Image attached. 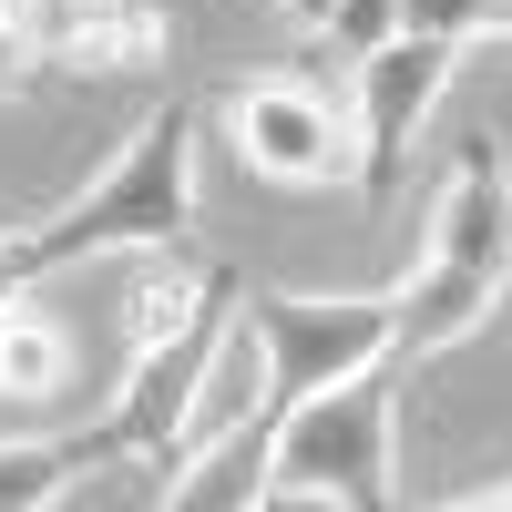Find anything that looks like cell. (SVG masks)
<instances>
[{
	"label": "cell",
	"mask_w": 512,
	"mask_h": 512,
	"mask_svg": "<svg viewBox=\"0 0 512 512\" xmlns=\"http://www.w3.org/2000/svg\"><path fill=\"white\" fill-rule=\"evenodd\" d=\"M502 287H512V154L472 134L431 205V256L390 297V359H431L451 338H472L502 308Z\"/></svg>",
	"instance_id": "6da1fadb"
},
{
	"label": "cell",
	"mask_w": 512,
	"mask_h": 512,
	"mask_svg": "<svg viewBox=\"0 0 512 512\" xmlns=\"http://www.w3.org/2000/svg\"><path fill=\"white\" fill-rule=\"evenodd\" d=\"M185 226H195V113L164 103L62 216H41L31 236H11V256H21V277L41 287V277L82 267V256H113V246H154L164 256V246H185Z\"/></svg>",
	"instance_id": "7a4b0ae2"
},
{
	"label": "cell",
	"mask_w": 512,
	"mask_h": 512,
	"mask_svg": "<svg viewBox=\"0 0 512 512\" xmlns=\"http://www.w3.org/2000/svg\"><path fill=\"white\" fill-rule=\"evenodd\" d=\"M267 420V461H256V502H338V512H390V359H369L328 390L256 410Z\"/></svg>",
	"instance_id": "3957f363"
},
{
	"label": "cell",
	"mask_w": 512,
	"mask_h": 512,
	"mask_svg": "<svg viewBox=\"0 0 512 512\" xmlns=\"http://www.w3.org/2000/svg\"><path fill=\"white\" fill-rule=\"evenodd\" d=\"M236 297H246L236 267H205L195 308L164 328V338L134 349L113 410L93 420V431H72V461H82V472H113V461H154V472H175L195 410H205V390H216V349H226V328H236Z\"/></svg>",
	"instance_id": "277c9868"
},
{
	"label": "cell",
	"mask_w": 512,
	"mask_h": 512,
	"mask_svg": "<svg viewBox=\"0 0 512 512\" xmlns=\"http://www.w3.org/2000/svg\"><path fill=\"white\" fill-rule=\"evenodd\" d=\"M246 349H256V410H287L328 390V379H349L369 359H390V297H246Z\"/></svg>",
	"instance_id": "5b68a950"
},
{
	"label": "cell",
	"mask_w": 512,
	"mask_h": 512,
	"mask_svg": "<svg viewBox=\"0 0 512 512\" xmlns=\"http://www.w3.org/2000/svg\"><path fill=\"white\" fill-rule=\"evenodd\" d=\"M226 134H236V164L267 185H338L359 164V123L338 113L308 82H246L226 93Z\"/></svg>",
	"instance_id": "8992f818"
},
{
	"label": "cell",
	"mask_w": 512,
	"mask_h": 512,
	"mask_svg": "<svg viewBox=\"0 0 512 512\" xmlns=\"http://www.w3.org/2000/svg\"><path fill=\"white\" fill-rule=\"evenodd\" d=\"M451 62H461V41H441V31H390L369 62H349V72H359V185H369V195L400 185L410 134L431 123Z\"/></svg>",
	"instance_id": "52a82bcc"
},
{
	"label": "cell",
	"mask_w": 512,
	"mask_h": 512,
	"mask_svg": "<svg viewBox=\"0 0 512 512\" xmlns=\"http://www.w3.org/2000/svg\"><path fill=\"white\" fill-rule=\"evenodd\" d=\"M164 52H175V21H164L154 0H72V11L52 21V62L93 72V82H113V72H154Z\"/></svg>",
	"instance_id": "ba28073f"
},
{
	"label": "cell",
	"mask_w": 512,
	"mask_h": 512,
	"mask_svg": "<svg viewBox=\"0 0 512 512\" xmlns=\"http://www.w3.org/2000/svg\"><path fill=\"white\" fill-rule=\"evenodd\" d=\"M62 328L52 318H31V297L21 308H0V400H52L62 390Z\"/></svg>",
	"instance_id": "9c48e42d"
},
{
	"label": "cell",
	"mask_w": 512,
	"mask_h": 512,
	"mask_svg": "<svg viewBox=\"0 0 512 512\" xmlns=\"http://www.w3.org/2000/svg\"><path fill=\"white\" fill-rule=\"evenodd\" d=\"M72 441H0V512H41L72 492Z\"/></svg>",
	"instance_id": "30bf717a"
},
{
	"label": "cell",
	"mask_w": 512,
	"mask_h": 512,
	"mask_svg": "<svg viewBox=\"0 0 512 512\" xmlns=\"http://www.w3.org/2000/svg\"><path fill=\"white\" fill-rule=\"evenodd\" d=\"M390 31H400V0H338V11L318 21V62H328V52H338V62H369Z\"/></svg>",
	"instance_id": "8fae6325"
},
{
	"label": "cell",
	"mask_w": 512,
	"mask_h": 512,
	"mask_svg": "<svg viewBox=\"0 0 512 512\" xmlns=\"http://www.w3.org/2000/svg\"><path fill=\"white\" fill-rule=\"evenodd\" d=\"M400 31H441V41H482V31H512V0H400Z\"/></svg>",
	"instance_id": "7c38bea8"
},
{
	"label": "cell",
	"mask_w": 512,
	"mask_h": 512,
	"mask_svg": "<svg viewBox=\"0 0 512 512\" xmlns=\"http://www.w3.org/2000/svg\"><path fill=\"white\" fill-rule=\"evenodd\" d=\"M195 287H205V267H195V277H154V287H134V349H144V338H164V328L195 308Z\"/></svg>",
	"instance_id": "4fadbf2b"
},
{
	"label": "cell",
	"mask_w": 512,
	"mask_h": 512,
	"mask_svg": "<svg viewBox=\"0 0 512 512\" xmlns=\"http://www.w3.org/2000/svg\"><path fill=\"white\" fill-rule=\"evenodd\" d=\"M72 11V0H31V21H41V41H52V21Z\"/></svg>",
	"instance_id": "5bb4252c"
},
{
	"label": "cell",
	"mask_w": 512,
	"mask_h": 512,
	"mask_svg": "<svg viewBox=\"0 0 512 512\" xmlns=\"http://www.w3.org/2000/svg\"><path fill=\"white\" fill-rule=\"evenodd\" d=\"M287 11H297V21H328V11H338V0H287Z\"/></svg>",
	"instance_id": "9a60e30c"
}]
</instances>
